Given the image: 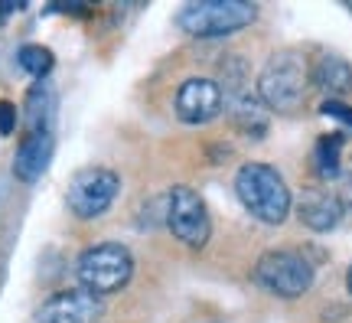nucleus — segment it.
Here are the masks:
<instances>
[{"mask_svg":"<svg viewBox=\"0 0 352 323\" xmlns=\"http://www.w3.org/2000/svg\"><path fill=\"white\" fill-rule=\"evenodd\" d=\"M235 193H239L241 206L264 225H280L294 206L290 187L271 163H241L239 174H235Z\"/></svg>","mask_w":352,"mask_h":323,"instance_id":"1","label":"nucleus"},{"mask_svg":"<svg viewBox=\"0 0 352 323\" xmlns=\"http://www.w3.org/2000/svg\"><path fill=\"white\" fill-rule=\"evenodd\" d=\"M307 88H310V65L297 50H280L274 52L264 69L258 72L254 92L258 101L271 112H297L307 98Z\"/></svg>","mask_w":352,"mask_h":323,"instance_id":"2","label":"nucleus"},{"mask_svg":"<svg viewBox=\"0 0 352 323\" xmlns=\"http://www.w3.org/2000/svg\"><path fill=\"white\" fill-rule=\"evenodd\" d=\"M254 20H258V7L252 0H192L176 13L179 30L199 39L232 37L245 26H252Z\"/></svg>","mask_w":352,"mask_h":323,"instance_id":"3","label":"nucleus"},{"mask_svg":"<svg viewBox=\"0 0 352 323\" xmlns=\"http://www.w3.org/2000/svg\"><path fill=\"white\" fill-rule=\"evenodd\" d=\"M76 274L82 287L95 298L118 294L121 287H127L131 274H134V255L121 242H101L78 255Z\"/></svg>","mask_w":352,"mask_h":323,"instance_id":"4","label":"nucleus"},{"mask_svg":"<svg viewBox=\"0 0 352 323\" xmlns=\"http://www.w3.org/2000/svg\"><path fill=\"white\" fill-rule=\"evenodd\" d=\"M219 88H222V108H228L232 121L248 137H261L267 131V114H264V105L258 101V92L252 88V72L241 56H232L222 63Z\"/></svg>","mask_w":352,"mask_h":323,"instance_id":"5","label":"nucleus"},{"mask_svg":"<svg viewBox=\"0 0 352 323\" xmlns=\"http://www.w3.org/2000/svg\"><path fill=\"white\" fill-rule=\"evenodd\" d=\"M254 281L274 298L294 300L314 287V264L300 251L271 249L254 261Z\"/></svg>","mask_w":352,"mask_h":323,"instance_id":"6","label":"nucleus"},{"mask_svg":"<svg viewBox=\"0 0 352 323\" xmlns=\"http://www.w3.org/2000/svg\"><path fill=\"white\" fill-rule=\"evenodd\" d=\"M121 193V176L108 167H85L69 180V212L78 219H98L111 209V202Z\"/></svg>","mask_w":352,"mask_h":323,"instance_id":"7","label":"nucleus"},{"mask_svg":"<svg viewBox=\"0 0 352 323\" xmlns=\"http://www.w3.org/2000/svg\"><path fill=\"white\" fill-rule=\"evenodd\" d=\"M166 225L183 245L202 249L212 236V219L206 209V199L192 187H173L166 196Z\"/></svg>","mask_w":352,"mask_h":323,"instance_id":"8","label":"nucleus"},{"mask_svg":"<svg viewBox=\"0 0 352 323\" xmlns=\"http://www.w3.org/2000/svg\"><path fill=\"white\" fill-rule=\"evenodd\" d=\"M222 112V88L215 79L206 75H189L183 85L176 88V118L186 125H206L219 118Z\"/></svg>","mask_w":352,"mask_h":323,"instance_id":"9","label":"nucleus"},{"mask_svg":"<svg viewBox=\"0 0 352 323\" xmlns=\"http://www.w3.org/2000/svg\"><path fill=\"white\" fill-rule=\"evenodd\" d=\"M101 317V298L88 294L85 287L52 294L36 313V323H95Z\"/></svg>","mask_w":352,"mask_h":323,"instance_id":"10","label":"nucleus"},{"mask_svg":"<svg viewBox=\"0 0 352 323\" xmlns=\"http://www.w3.org/2000/svg\"><path fill=\"white\" fill-rule=\"evenodd\" d=\"M52 150H56V134L52 127H36V131H26V137L16 147V157H13V174L23 183H36L43 170L50 167Z\"/></svg>","mask_w":352,"mask_h":323,"instance_id":"11","label":"nucleus"},{"mask_svg":"<svg viewBox=\"0 0 352 323\" xmlns=\"http://www.w3.org/2000/svg\"><path fill=\"white\" fill-rule=\"evenodd\" d=\"M297 216H300V222L307 229L329 232L342 219V199L336 193H329V189H310V193H303L300 206H297Z\"/></svg>","mask_w":352,"mask_h":323,"instance_id":"12","label":"nucleus"},{"mask_svg":"<svg viewBox=\"0 0 352 323\" xmlns=\"http://www.w3.org/2000/svg\"><path fill=\"white\" fill-rule=\"evenodd\" d=\"M310 85L323 88L329 98L336 95H349L352 92V65L342 59V56H320L314 65H310Z\"/></svg>","mask_w":352,"mask_h":323,"instance_id":"13","label":"nucleus"},{"mask_svg":"<svg viewBox=\"0 0 352 323\" xmlns=\"http://www.w3.org/2000/svg\"><path fill=\"white\" fill-rule=\"evenodd\" d=\"M52 114H56V95L46 82H36L33 92L26 95V121H30V131L36 127H52Z\"/></svg>","mask_w":352,"mask_h":323,"instance_id":"14","label":"nucleus"},{"mask_svg":"<svg viewBox=\"0 0 352 323\" xmlns=\"http://www.w3.org/2000/svg\"><path fill=\"white\" fill-rule=\"evenodd\" d=\"M342 144H346V137H342V134H327V137H320V140H316L314 163H316V174H320V176H336V174H340Z\"/></svg>","mask_w":352,"mask_h":323,"instance_id":"15","label":"nucleus"},{"mask_svg":"<svg viewBox=\"0 0 352 323\" xmlns=\"http://www.w3.org/2000/svg\"><path fill=\"white\" fill-rule=\"evenodd\" d=\"M16 63H20V69L23 72H30L36 82H43L46 75L52 72V52L46 50V46H39V43H26V46H20V52H16Z\"/></svg>","mask_w":352,"mask_h":323,"instance_id":"16","label":"nucleus"},{"mask_svg":"<svg viewBox=\"0 0 352 323\" xmlns=\"http://www.w3.org/2000/svg\"><path fill=\"white\" fill-rule=\"evenodd\" d=\"M323 114H327V118H336V121H342V125L352 127V108L349 105H342V101H336V98L323 101Z\"/></svg>","mask_w":352,"mask_h":323,"instance_id":"17","label":"nucleus"},{"mask_svg":"<svg viewBox=\"0 0 352 323\" xmlns=\"http://www.w3.org/2000/svg\"><path fill=\"white\" fill-rule=\"evenodd\" d=\"M16 131V105L13 101H0V134L7 137Z\"/></svg>","mask_w":352,"mask_h":323,"instance_id":"18","label":"nucleus"},{"mask_svg":"<svg viewBox=\"0 0 352 323\" xmlns=\"http://www.w3.org/2000/svg\"><path fill=\"white\" fill-rule=\"evenodd\" d=\"M346 287H349V294H352V264H349V271H346Z\"/></svg>","mask_w":352,"mask_h":323,"instance_id":"19","label":"nucleus"}]
</instances>
